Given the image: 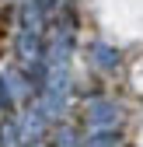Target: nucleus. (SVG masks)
Here are the masks:
<instances>
[]
</instances>
